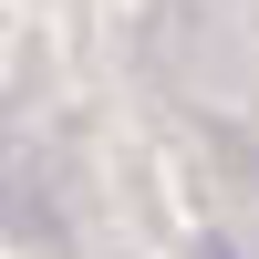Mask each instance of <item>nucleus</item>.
<instances>
[{
	"label": "nucleus",
	"mask_w": 259,
	"mask_h": 259,
	"mask_svg": "<svg viewBox=\"0 0 259 259\" xmlns=\"http://www.w3.org/2000/svg\"><path fill=\"white\" fill-rule=\"evenodd\" d=\"M197 259H239V249H228V239H207V249H197Z\"/></svg>",
	"instance_id": "f257e3e1"
}]
</instances>
